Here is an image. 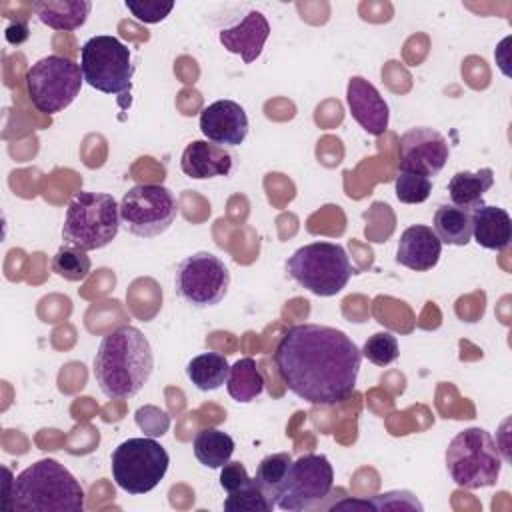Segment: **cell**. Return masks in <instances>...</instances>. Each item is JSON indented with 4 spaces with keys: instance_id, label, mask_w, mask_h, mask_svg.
<instances>
[{
    "instance_id": "6da1fadb",
    "label": "cell",
    "mask_w": 512,
    "mask_h": 512,
    "mask_svg": "<svg viewBox=\"0 0 512 512\" xmlns=\"http://www.w3.org/2000/svg\"><path fill=\"white\" fill-rule=\"evenodd\" d=\"M274 364L292 394L314 406H334L354 394L362 352L346 332L308 322L280 336Z\"/></svg>"
},
{
    "instance_id": "7a4b0ae2",
    "label": "cell",
    "mask_w": 512,
    "mask_h": 512,
    "mask_svg": "<svg viewBox=\"0 0 512 512\" xmlns=\"http://www.w3.org/2000/svg\"><path fill=\"white\" fill-rule=\"evenodd\" d=\"M152 370V346L136 326H118L100 340L92 372L106 398L128 400L136 396Z\"/></svg>"
},
{
    "instance_id": "3957f363",
    "label": "cell",
    "mask_w": 512,
    "mask_h": 512,
    "mask_svg": "<svg viewBox=\"0 0 512 512\" xmlns=\"http://www.w3.org/2000/svg\"><path fill=\"white\" fill-rule=\"evenodd\" d=\"M8 510L82 512L84 488L64 464L54 458H42L14 478Z\"/></svg>"
},
{
    "instance_id": "277c9868",
    "label": "cell",
    "mask_w": 512,
    "mask_h": 512,
    "mask_svg": "<svg viewBox=\"0 0 512 512\" xmlns=\"http://www.w3.org/2000/svg\"><path fill=\"white\" fill-rule=\"evenodd\" d=\"M120 204L106 192H76L66 208L62 240L84 252L108 246L120 230Z\"/></svg>"
},
{
    "instance_id": "5b68a950",
    "label": "cell",
    "mask_w": 512,
    "mask_h": 512,
    "mask_svg": "<svg viewBox=\"0 0 512 512\" xmlns=\"http://www.w3.org/2000/svg\"><path fill=\"white\" fill-rule=\"evenodd\" d=\"M446 468L456 486L478 490L494 486L502 470V454L490 432L466 428L446 448Z\"/></svg>"
},
{
    "instance_id": "8992f818",
    "label": "cell",
    "mask_w": 512,
    "mask_h": 512,
    "mask_svg": "<svg viewBox=\"0 0 512 512\" xmlns=\"http://www.w3.org/2000/svg\"><path fill=\"white\" fill-rule=\"evenodd\" d=\"M288 276L316 296H336L352 276V264L344 246L336 242H312L300 246L286 260Z\"/></svg>"
},
{
    "instance_id": "52a82bcc",
    "label": "cell",
    "mask_w": 512,
    "mask_h": 512,
    "mask_svg": "<svg viewBox=\"0 0 512 512\" xmlns=\"http://www.w3.org/2000/svg\"><path fill=\"white\" fill-rule=\"evenodd\" d=\"M84 82L104 94H130L134 64L130 50L116 36L100 34L84 42L80 50Z\"/></svg>"
},
{
    "instance_id": "ba28073f",
    "label": "cell",
    "mask_w": 512,
    "mask_h": 512,
    "mask_svg": "<svg viewBox=\"0 0 512 512\" xmlns=\"http://www.w3.org/2000/svg\"><path fill=\"white\" fill-rule=\"evenodd\" d=\"M170 464L168 452L148 436L128 438L120 442L112 456V478L128 494H146L164 478Z\"/></svg>"
},
{
    "instance_id": "9c48e42d",
    "label": "cell",
    "mask_w": 512,
    "mask_h": 512,
    "mask_svg": "<svg viewBox=\"0 0 512 512\" xmlns=\"http://www.w3.org/2000/svg\"><path fill=\"white\" fill-rule=\"evenodd\" d=\"M82 82L80 64L58 54L40 58L26 72L28 98L48 116L68 108L80 94Z\"/></svg>"
},
{
    "instance_id": "30bf717a",
    "label": "cell",
    "mask_w": 512,
    "mask_h": 512,
    "mask_svg": "<svg viewBox=\"0 0 512 512\" xmlns=\"http://www.w3.org/2000/svg\"><path fill=\"white\" fill-rule=\"evenodd\" d=\"M178 214L174 194L162 184H136L120 200L124 228L140 238H154L166 232Z\"/></svg>"
},
{
    "instance_id": "8fae6325",
    "label": "cell",
    "mask_w": 512,
    "mask_h": 512,
    "mask_svg": "<svg viewBox=\"0 0 512 512\" xmlns=\"http://www.w3.org/2000/svg\"><path fill=\"white\" fill-rule=\"evenodd\" d=\"M230 286L228 266L212 252L186 256L174 272L176 294L194 308H210L224 300Z\"/></svg>"
},
{
    "instance_id": "7c38bea8",
    "label": "cell",
    "mask_w": 512,
    "mask_h": 512,
    "mask_svg": "<svg viewBox=\"0 0 512 512\" xmlns=\"http://www.w3.org/2000/svg\"><path fill=\"white\" fill-rule=\"evenodd\" d=\"M334 486V470L324 454H304L292 460L286 480L278 492L276 506L288 512L314 508Z\"/></svg>"
},
{
    "instance_id": "4fadbf2b",
    "label": "cell",
    "mask_w": 512,
    "mask_h": 512,
    "mask_svg": "<svg viewBox=\"0 0 512 512\" xmlns=\"http://www.w3.org/2000/svg\"><path fill=\"white\" fill-rule=\"evenodd\" d=\"M450 158L448 140L434 128L416 126L406 130L398 142V166L420 176H438Z\"/></svg>"
},
{
    "instance_id": "5bb4252c",
    "label": "cell",
    "mask_w": 512,
    "mask_h": 512,
    "mask_svg": "<svg viewBox=\"0 0 512 512\" xmlns=\"http://www.w3.org/2000/svg\"><path fill=\"white\" fill-rule=\"evenodd\" d=\"M200 130L218 146H240L248 136L246 110L234 100H216L200 112Z\"/></svg>"
},
{
    "instance_id": "9a60e30c",
    "label": "cell",
    "mask_w": 512,
    "mask_h": 512,
    "mask_svg": "<svg viewBox=\"0 0 512 512\" xmlns=\"http://www.w3.org/2000/svg\"><path fill=\"white\" fill-rule=\"evenodd\" d=\"M346 102L352 118L372 136H380L388 128L390 110L378 88L362 76H352L346 86Z\"/></svg>"
},
{
    "instance_id": "2e32d148",
    "label": "cell",
    "mask_w": 512,
    "mask_h": 512,
    "mask_svg": "<svg viewBox=\"0 0 512 512\" xmlns=\"http://www.w3.org/2000/svg\"><path fill=\"white\" fill-rule=\"evenodd\" d=\"M270 36V24L258 10H250L238 24L220 30L218 40L230 52L238 54L246 64L254 62Z\"/></svg>"
},
{
    "instance_id": "e0dca14e",
    "label": "cell",
    "mask_w": 512,
    "mask_h": 512,
    "mask_svg": "<svg viewBox=\"0 0 512 512\" xmlns=\"http://www.w3.org/2000/svg\"><path fill=\"white\" fill-rule=\"evenodd\" d=\"M440 254H442V242L430 226L414 224L400 234L398 248H396L398 264L416 272H426L438 264Z\"/></svg>"
},
{
    "instance_id": "ac0fdd59",
    "label": "cell",
    "mask_w": 512,
    "mask_h": 512,
    "mask_svg": "<svg viewBox=\"0 0 512 512\" xmlns=\"http://www.w3.org/2000/svg\"><path fill=\"white\" fill-rule=\"evenodd\" d=\"M232 154L208 140H192L180 158V168L188 178L206 180L216 176H228L232 172Z\"/></svg>"
},
{
    "instance_id": "d6986e66",
    "label": "cell",
    "mask_w": 512,
    "mask_h": 512,
    "mask_svg": "<svg viewBox=\"0 0 512 512\" xmlns=\"http://www.w3.org/2000/svg\"><path fill=\"white\" fill-rule=\"evenodd\" d=\"M472 238L486 250H504L512 240V218L500 206L482 204L472 210Z\"/></svg>"
},
{
    "instance_id": "ffe728a7",
    "label": "cell",
    "mask_w": 512,
    "mask_h": 512,
    "mask_svg": "<svg viewBox=\"0 0 512 512\" xmlns=\"http://www.w3.org/2000/svg\"><path fill=\"white\" fill-rule=\"evenodd\" d=\"M32 10L42 24L52 30L72 32L86 24L92 2L90 0H38L32 2Z\"/></svg>"
},
{
    "instance_id": "44dd1931",
    "label": "cell",
    "mask_w": 512,
    "mask_h": 512,
    "mask_svg": "<svg viewBox=\"0 0 512 512\" xmlns=\"http://www.w3.org/2000/svg\"><path fill=\"white\" fill-rule=\"evenodd\" d=\"M494 184L492 168H480L478 172H456L448 182V194L454 206L464 208L468 212L476 210L484 204V194Z\"/></svg>"
},
{
    "instance_id": "7402d4cb",
    "label": "cell",
    "mask_w": 512,
    "mask_h": 512,
    "mask_svg": "<svg viewBox=\"0 0 512 512\" xmlns=\"http://www.w3.org/2000/svg\"><path fill=\"white\" fill-rule=\"evenodd\" d=\"M442 244L466 246L472 240V212L454 204H442L434 212V228Z\"/></svg>"
},
{
    "instance_id": "603a6c76",
    "label": "cell",
    "mask_w": 512,
    "mask_h": 512,
    "mask_svg": "<svg viewBox=\"0 0 512 512\" xmlns=\"http://www.w3.org/2000/svg\"><path fill=\"white\" fill-rule=\"evenodd\" d=\"M196 460L206 468H222L234 454V440L220 428H202L192 440Z\"/></svg>"
},
{
    "instance_id": "cb8c5ba5",
    "label": "cell",
    "mask_w": 512,
    "mask_h": 512,
    "mask_svg": "<svg viewBox=\"0 0 512 512\" xmlns=\"http://www.w3.org/2000/svg\"><path fill=\"white\" fill-rule=\"evenodd\" d=\"M230 366L228 360L218 352H204L194 356L186 364V376L188 380L202 392L218 390L222 384H226Z\"/></svg>"
},
{
    "instance_id": "d4e9b609",
    "label": "cell",
    "mask_w": 512,
    "mask_h": 512,
    "mask_svg": "<svg viewBox=\"0 0 512 512\" xmlns=\"http://www.w3.org/2000/svg\"><path fill=\"white\" fill-rule=\"evenodd\" d=\"M226 390L236 402L242 404L256 400L264 392V378L252 358H240L230 366Z\"/></svg>"
},
{
    "instance_id": "484cf974",
    "label": "cell",
    "mask_w": 512,
    "mask_h": 512,
    "mask_svg": "<svg viewBox=\"0 0 512 512\" xmlns=\"http://www.w3.org/2000/svg\"><path fill=\"white\" fill-rule=\"evenodd\" d=\"M290 464H292V456L288 452H276V454H268L266 458H262L256 468L254 480L258 482V486L262 488V492L268 496V500L274 506H276L278 492L286 480Z\"/></svg>"
},
{
    "instance_id": "4316f807",
    "label": "cell",
    "mask_w": 512,
    "mask_h": 512,
    "mask_svg": "<svg viewBox=\"0 0 512 512\" xmlns=\"http://www.w3.org/2000/svg\"><path fill=\"white\" fill-rule=\"evenodd\" d=\"M90 256L74 246H62L52 256V272L68 282H80L90 274Z\"/></svg>"
},
{
    "instance_id": "83f0119b",
    "label": "cell",
    "mask_w": 512,
    "mask_h": 512,
    "mask_svg": "<svg viewBox=\"0 0 512 512\" xmlns=\"http://www.w3.org/2000/svg\"><path fill=\"white\" fill-rule=\"evenodd\" d=\"M274 508L276 506L268 500L254 478L236 492H230L224 500V510L228 512H270Z\"/></svg>"
},
{
    "instance_id": "f1b7e54d",
    "label": "cell",
    "mask_w": 512,
    "mask_h": 512,
    "mask_svg": "<svg viewBox=\"0 0 512 512\" xmlns=\"http://www.w3.org/2000/svg\"><path fill=\"white\" fill-rule=\"evenodd\" d=\"M396 198L404 204H422L432 192V180L414 172L400 170L394 180Z\"/></svg>"
},
{
    "instance_id": "f546056e",
    "label": "cell",
    "mask_w": 512,
    "mask_h": 512,
    "mask_svg": "<svg viewBox=\"0 0 512 512\" xmlns=\"http://www.w3.org/2000/svg\"><path fill=\"white\" fill-rule=\"evenodd\" d=\"M360 352H362L364 358H368V362H372L376 366H390L400 356L398 340L390 332H376V334H372L364 342Z\"/></svg>"
},
{
    "instance_id": "4dcf8cb0",
    "label": "cell",
    "mask_w": 512,
    "mask_h": 512,
    "mask_svg": "<svg viewBox=\"0 0 512 512\" xmlns=\"http://www.w3.org/2000/svg\"><path fill=\"white\" fill-rule=\"evenodd\" d=\"M124 6L128 12L146 24H156L162 22L174 8V2H164V0H126Z\"/></svg>"
},
{
    "instance_id": "1f68e13d",
    "label": "cell",
    "mask_w": 512,
    "mask_h": 512,
    "mask_svg": "<svg viewBox=\"0 0 512 512\" xmlns=\"http://www.w3.org/2000/svg\"><path fill=\"white\" fill-rule=\"evenodd\" d=\"M370 510H422L424 506L418 502V498L408 490H392L384 494H376L372 498H366Z\"/></svg>"
},
{
    "instance_id": "d6a6232c",
    "label": "cell",
    "mask_w": 512,
    "mask_h": 512,
    "mask_svg": "<svg viewBox=\"0 0 512 512\" xmlns=\"http://www.w3.org/2000/svg\"><path fill=\"white\" fill-rule=\"evenodd\" d=\"M136 424L148 436H162L168 430V416L156 406H142L136 410Z\"/></svg>"
},
{
    "instance_id": "836d02e7",
    "label": "cell",
    "mask_w": 512,
    "mask_h": 512,
    "mask_svg": "<svg viewBox=\"0 0 512 512\" xmlns=\"http://www.w3.org/2000/svg\"><path fill=\"white\" fill-rule=\"evenodd\" d=\"M248 482H250V476L242 462H226L220 468V486L226 490V494L236 492L238 488L246 486Z\"/></svg>"
},
{
    "instance_id": "e575fe53",
    "label": "cell",
    "mask_w": 512,
    "mask_h": 512,
    "mask_svg": "<svg viewBox=\"0 0 512 512\" xmlns=\"http://www.w3.org/2000/svg\"><path fill=\"white\" fill-rule=\"evenodd\" d=\"M28 36H30V30L24 20H16V24H10L6 28V40L10 44H22L24 40H28Z\"/></svg>"
},
{
    "instance_id": "d590c367",
    "label": "cell",
    "mask_w": 512,
    "mask_h": 512,
    "mask_svg": "<svg viewBox=\"0 0 512 512\" xmlns=\"http://www.w3.org/2000/svg\"><path fill=\"white\" fill-rule=\"evenodd\" d=\"M2 472H4V480H2V510L8 512L10 496H12V486H14V474H12V470L6 464L2 466Z\"/></svg>"
}]
</instances>
